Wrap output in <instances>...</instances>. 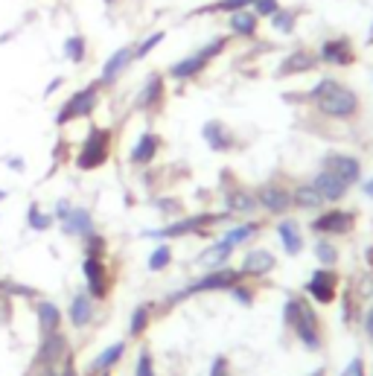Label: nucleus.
<instances>
[{"label": "nucleus", "mask_w": 373, "mask_h": 376, "mask_svg": "<svg viewBox=\"0 0 373 376\" xmlns=\"http://www.w3.org/2000/svg\"><path fill=\"white\" fill-rule=\"evenodd\" d=\"M362 193H365V196H367V199H373V175H370V178H365V181H362Z\"/></svg>", "instance_id": "nucleus-54"}, {"label": "nucleus", "mask_w": 373, "mask_h": 376, "mask_svg": "<svg viewBox=\"0 0 373 376\" xmlns=\"http://www.w3.org/2000/svg\"><path fill=\"white\" fill-rule=\"evenodd\" d=\"M367 260H370V269H373V245L367 248Z\"/></svg>", "instance_id": "nucleus-57"}, {"label": "nucleus", "mask_w": 373, "mask_h": 376, "mask_svg": "<svg viewBox=\"0 0 373 376\" xmlns=\"http://www.w3.org/2000/svg\"><path fill=\"white\" fill-rule=\"evenodd\" d=\"M67 318H70V324L76 327V330H85L88 324H93V318H96L93 298L88 292H76L73 300H70V307H67Z\"/></svg>", "instance_id": "nucleus-24"}, {"label": "nucleus", "mask_w": 373, "mask_h": 376, "mask_svg": "<svg viewBox=\"0 0 373 376\" xmlns=\"http://www.w3.org/2000/svg\"><path fill=\"white\" fill-rule=\"evenodd\" d=\"M27 225H30L33 230L44 233V230H50V228L56 225V219L50 216V213H44V210H41V207L33 201V204H30V210H27Z\"/></svg>", "instance_id": "nucleus-39"}, {"label": "nucleus", "mask_w": 373, "mask_h": 376, "mask_svg": "<svg viewBox=\"0 0 373 376\" xmlns=\"http://www.w3.org/2000/svg\"><path fill=\"white\" fill-rule=\"evenodd\" d=\"M82 248H85V257H99V260H105V254H108V240L103 237V233L91 230L88 237H82Z\"/></svg>", "instance_id": "nucleus-37"}, {"label": "nucleus", "mask_w": 373, "mask_h": 376, "mask_svg": "<svg viewBox=\"0 0 373 376\" xmlns=\"http://www.w3.org/2000/svg\"><path fill=\"white\" fill-rule=\"evenodd\" d=\"M254 0H213L207 6H198L190 15H234L239 9H251Z\"/></svg>", "instance_id": "nucleus-32"}, {"label": "nucleus", "mask_w": 373, "mask_h": 376, "mask_svg": "<svg viewBox=\"0 0 373 376\" xmlns=\"http://www.w3.org/2000/svg\"><path fill=\"white\" fill-rule=\"evenodd\" d=\"M318 61L321 64H330V67H350L356 64V47L347 35H333V38H324L318 44L315 50Z\"/></svg>", "instance_id": "nucleus-9"}, {"label": "nucleus", "mask_w": 373, "mask_h": 376, "mask_svg": "<svg viewBox=\"0 0 373 376\" xmlns=\"http://www.w3.org/2000/svg\"><path fill=\"white\" fill-rule=\"evenodd\" d=\"M103 376H111V370H108V373H103Z\"/></svg>", "instance_id": "nucleus-59"}, {"label": "nucleus", "mask_w": 373, "mask_h": 376, "mask_svg": "<svg viewBox=\"0 0 373 376\" xmlns=\"http://www.w3.org/2000/svg\"><path fill=\"white\" fill-rule=\"evenodd\" d=\"M231 213H195V216H181V219H172L163 228H152V230H143V237L149 240H176V237H202L207 233L213 225L228 222Z\"/></svg>", "instance_id": "nucleus-5"}, {"label": "nucleus", "mask_w": 373, "mask_h": 376, "mask_svg": "<svg viewBox=\"0 0 373 376\" xmlns=\"http://www.w3.org/2000/svg\"><path fill=\"white\" fill-rule=\"evenodd\" d=\"M161 143H163V140H161L158 131H143L134 140V146L129 149V163H132V167H149V163L158 158Z\"/></svg>", "instance_id": "nucleus-19"}, {"label": "nucleus", "mask_w": 373, "mask_h": 376, "mask_svg": "<svg viewBox=\"0 0 373 376\" xmlns=\"http://www.w3.org/2000/svg\"><path fill=\"white\" fill-rule=\"evenodd\" d=\"M62 85H64V79H62V76H56L53 82H50V85H47V90H44V97H53V93H56V90H59Z\"/></svg>", "instance_id": "nucleus-53"}, {"label": "nucleus", "mask_w": 373, "mask_h": 376, "mask_svg": "<svg viewBox=\"0 0 373 376\" xmlns=\"http://www.w3.org/2000/svg\"><path fill=\"white\" fill-rule=\"evenodd\" d=\"M172 263V248L169 245H155V251L149 254V271H163Z\"/></svg>", "instance_id": "nucleus-40"}, {"label": "nucleus", "mask_w": 373, "mask_h": 376, "mask_svg": "<svg viewBox=\"0 0 373 376\" xmlns=\"http://www.w3.org/2000/svg\"><path fill=\"white\" fill-rule=\"evenodd\" d=\"M59 225H62L64 237H79L82 240L93 230V216H91V210H85V207H73L67 213V219H62Z\"/></svg>", "instance_id": "nucleus-27"}, {"label": "nucleus", "mask_w": 373, "mask_h": 376, "mask_svg": "<svg viewBox=\"0 0 373 376\" xmlns=\"http://www.w3.org/2000/svg\"><path fill=\"white\" fill-rule=\"evenodd\" d=\"M82 274H85V292L93 300H105L111 292V280H108V266L99 257H85L82 260Z\"/></svg>", "instance_id": "nucleus-15"}, {"label": "nucleus", "mask_w": 373, "mask_h": 376, "mask_svg": "<svg viewBox=\"0 0 373 376\" xmlns=\"http://www.w3.org/2000/svg\"><path fill=\"white\" fill-rule=\"evenodd\" d=\"M166 100V79L163 74H149L134 97V111L140 114H158Z\"/></svg>", "instance_id": "nucleus-11"}, {"label": "nucleus", "mask_w": 373, "mask_h": 376, "mask_svg": "<svg viewBox=\"0 0 373 376\" xmlns=\"http://www.w3.org/2000/svg\"><path fill=\"white\" fill-rule=\"evenodd\" d=\"M152 207L161 210L163 216H178V213H181V201H178V199H158V196H155V199H152Z\"/></svg>", "instance_id": "nucleus-46"}, {"label": "nucleus", "mask_w": 373, "mask_h": 376, "mask_svg": "<svg viewBox=\"0 0 373 376\" xmlns=\"http://www.w3.org/2000/svg\"><path fill=\"white\" fill-rule=\"evenodd\" d=\"M292 207H297V210H321L324 207V199L318 196V190L312 184H297L294 190H292Z\"/></svg>", "instance_id": "nucleus-30"}, {"label": "nucleus", "mask_w": 373, "mask_h": 376, "mask_svg": "<svg viewBox=\"0 0 373 376\" xmlns=\"http://www.w3.org/2000/svg\"><path fill=\"white\" fill-rule=\"evenodd\" d=\"M35 324H38V333L41 336H50L62 330V310L56 307L53 300H35Z\"/></svg>", "instance_id": "nucleus-26"}, {"label": "nucleus", "mask_w": 373, "mask_h": 376, "mask_svg": "<svg viewBox=\"0 0 373 376\" xmlns=\"http://www.w3.org/2000/svg\"><path fill=\"white\" fill-rule=\"evenodd\" d=\"M152 315H155V303H140V307L132 310V318H129V339H140L149 324H152Z\"/></svg>", "instance_id": "nucleus-31"}, {"label": "nucleus", "mask_w": 373, "mask_h": 376, "mask_svg": "<svg viewBox=\"0 0 373 376\" xmlns=\"http://www.w3.org/2000/svg\"><path fill=\"white\" fill-rule=\"evenodd\" d=\"M321 61L312 50H292L289 56H283L280 67H277V76L286 79V76H297V74H309V70H315Z\"/></svg>", "instance_id": "nucleus-22"}, {"label": "nucleus", "mask_w": 373, "mask_h": 376, "mask_svg": "<svg viewBox=\"0 0 373 376\" xmlns=\"http://www.w3.org/2000/svg\"><path fill=\"white\" fill-rule=\"evenodd\" d=\"M228 295H231V298L239 303V307H254V289H251V286H245L242 280H239V283H236V286H234Z\"/></svg>", "instance_id": "nucleus-45"}, {"label": "nucleus", "mask_w": 373, "mask_h": 376, "mask_svg": "<svg viewBox=\"0 0 373 376\" xmlns=\"http://www.w3.org/2000/svg\"><path fill=\"white\" fill-rule=\"evenodd\" d=\"M6 167L15 170V172H27V160H23L21 155H9L6 158Z\"/></svg>", "instance_id": "nucleus-52"}, {"label": "nucleus", "mask_w": 373, "mask_h": 376, "mask_svg": "<svg viewBox=\"0 0 373 376\" xmlns=\"http://www.w3.org/2000/svg\"><path fill=\"white\" fill-rule=\"evenodd\" d=\"M359 318H362V330H365V336L373 341V307H370V310H362Z\"/></svg>", "instance_id": "nucleus-49"}, {"label": "nucleus", "mask_w": 373, "mask_h": 376, "mask_svg": "<svg viewBox=\"0 0 373 376\" xmlns=\"http://www.w3.org/2000/svg\"><path fill=\"white\" fill-rule=\"evenodd\" d=\"M239 280H245L242 274H239V269H231V266H225V269H213V271H205L198 280H193V283H187L184 289H178V292H169L166 295V307H176V303H181V300H187V298H195V295H210V292H231Z\"/></svg>", "instance_id": "nucleus-4"}, {"label": "nucleus", "mask_w": 373, "mask_h": 376, "mask_svg": "<svg viewBox=\"0 0 373 376\" xmlns=\"http://www.w3.org/2000/svg\"><path fill=\"white\" fill-rule=\"evenodd\" d=\"M297 100H309L324 117H330V120H341V123L356 120L359 111H362L359 93L350 85H344L333 76H321L304 97H297Z\"/></svg>", "instance_id": "nucleus-1"}, {"label": "nucleus", "mask_w": 373, "mask_h": 376, "mask_svg": "<svg viewBox=\"0 0 373 376\" xmlns=\"http://www.w3.org/2000/svg\"><path fill=\"white\" fill-rule=\"evenodd\" d=\"M202 137L213 152H234V146H236V134L231 131L228 123H222V120H207L202 126Z\"/></svg>", "instance_id": "nucleus-20"}, {"label": "nucleus", "mask_w": 373, "mask_h": 376, "mask_svg": "<svg viewBox=\"0 0 373 376\" xmlns=\"http://www.w3.org/2000/svg\"><path fill=\"white\" fill-rule=\"evenodd\" d=\"M99 97H103V88H99V82H88L85 88L73 90L70 97L62 102V108L56 111V126H70V123L88 120V117L99 108Z\"/></svg>", "instance_id": "nucleus-7"}, {"label": "nucleus", "mask_w": 373, "mask_h": 376, "mask_svg": "<svg viewBox=\"0 0 373 376\" xmlns=\"http://www.w3.org/2000/svg\"><path fill=\"white\" fill-rule=\"evenodd\" d=\"M312 187L318 190V196L324 201H341L347 193H350V184H344L335 172L330 170H321L315 178H312Z\"/></svg>", "instance_id": "nucleus-23"}, {"label": "nucleus", "mask_w": 373, "mask_h": 376, "mask_svg": "<svg viewBox=\"0 0 373 376\" xmlns=\"http://www.w3.org/2000/svg\"><path fill=\"white\" fill-rule=\"evenodd\" d=\"M73 210V204L67 201V199H62V201H56V213H53V219L56 222H62V219H67V213Z\"/></svg>", "instance_id": "nucleus-51"}, {"label": "nucleus", "mask_w": 373, "mask_h": 376, "mask_svg": "<svg viewBox=\"0 0 373 376\" xmlns=\"http://www.w3.org/2000/svg\"><path fill=\"white\" fill-rule=\"evenodd\" d=\"M254 196H257V204L265 210V213H271V216H286L289 210H292V190H289V187H283L280 181L263 184Z\"/></svg>", "instance_id": "nucleus-14"}, {"label": "nucleus", "mask_w": 373, "mask_h": 376, "mask_svg": "<svg viewBox=\"0 0 373 376\" xmlns=\"http://www.w3.org/2000/svg\"><path fill=\"white\" fill-rule=\"evenodd\" d=\"M163 38H166V33L163 30H155V33H149V35H143L137 44H134V59L140 61V59H146L152 50H158V47L163 44Z\"/></svg>", "instance_id": "nucleus-38"}, {"label": "nucleus", "mask_w": 373, "mask_h": 376, "mask_svg": "<svg viewBox=\"0 0 373 376\" xmlns=\"http://www.w3.org/2000/svg\"><path fill=\"white\" fill-rule=\"evenodd\" d=\"M268 23H271V30H275L277 35H294V30H297V12L280 6L275 15L268 18Z\"/></svg>", "instance_id": "nucleus-35"}, {"label": "nucleus", "mask_w": 373, "mask_h": 376, "mask_svg": "<svg viewBox=\"0 0 373 376\" xmlns=\"http://www.w3.org/2000/svg\"><path fill=\"white\" fill-rule=\"evenodd\" d=\"M341 376H367V370H365V359H350L347 362V368L341 370Z\"/></svg>", "instance_id": "nucleus-48"}, {"label": "nucleus", "mask_w": 373, "mask_h": 376, "mask_svg": "<svg viewBox=\"0 0 373 376\" xmlns=\"http://www.w3.org/2000/svg\"><path fill=\"white\" fill-rule=\"evenodd\" d=\"M137 59H134V44H126V47H117V50L105 59V64H103V70H99V88H111V85H117L120 79H122V74L134 64Z\"/></svg>", "instance_id": "nucleus-13"}, {"label": "nucleus", "mask_w": 373, "mask_h": 376, "mask_svg": "<svg viewBox=\"0 0 373 376\" xmlns=\"http://www.w3.org/2000/svg\"><path fill=\"white\" fill-rule=\"evenodd\" d=\"M321 170L335 172L344 184H350V187L362 181V160L353 158V155H347V152H330V155H324V160H321Z\"/></svg>", "instance_id": "nucleus-17"}, {"label": "nucleus", "mask_w": 373, "mask_h": 376, "mask_svg": "<svg viewBox=\"0 0 373 376\" xmlns=\"http://www.w3.org/2000/svg\"><path fill=\"white\" fill-rule=\"evenodd\" d=\"M228 33L234 38H257V33H260V18L251 9H239V12L228 15Z\"/></svg>", "instance_id": "nucleus-28"}, {"label": "nucleus", "mask_w": 373, "mask_h": 376, "mask_svg": "<svg viewBox=\"0 0 373 376\" xmlns=\"http://www.w3.org/2000/svg\"><path fill=\"white\" fill-rule=\"evenodd\" d=\"M283 324L294 333V339L301 341V347L309 350V353H318V350L324 347V327H321V318L306 298H301V295L286 298Z\"/></svg>", "instance_id": "nucleus-2"}, {"label": "nucleus", "mask_w": 373, "mask_h": 376, "mask_svg": "<svg viewBox=\"0 0 373 376\" xmlns=\"http://www.w3.org/2000/svg\"><path fill=\"white\" fill-rule=\"evenodd\" d=\"M70 353V344H67V336L62 330L50 333V336H41L38 341V350H35V359H33V370H47V368H59L62 359Z\"/></svg>", "instance_id": "nucleus-10"}, {"label": "nucleus", "mask_w": 373, "mask_h": 376, "mask_svg": "<svg viewBox=\"0 0 373 376\" xmlns=\"http://www.w3.org/2000/svg\"><path fill=\"white\" fill-rule=\"evenodd\" d=\"M234 251H236V245H231L228 240H216V242H210L207 248H202V251H198L195 263L202 266L205 271H213V269H225V266H228V260L234 257Z\"/></svg>", "instance_id": "nucleus-21"}, {"label": "nucleus", "mask_w": 373, "mask_h": 376, "mask_svg": "<svg viewBox=\"0 0 373 376\" xmlns=\"http://www.w3.org/2000/svg\"><path fill=\"white\" fill-rule=\"evenodd\" d=\"M62 53H64V59L70 64H85V59H88V38L82 33L67 35L64 44H62Z\"/></svg>", "instance_id": "nucleus-33"}, {"label": "nucleus", "mask_w": 373, "mask_h": 376, "mask_svg": "<svg viewBox=\"0 0 373 376\" xmlns=\"http://www.w3.org/2000/svg\"><path fill=\"white\" fill-rule=\"evenodd\" d=\"M277 237H280L283 251H286L289 257H297V254L304 251V237H301V228H297L294 219H283V222L277 225Z\"/></svg>", "instance_id": "nucleus-29"}, {"label": "nucleus", "mask_w": 373, "mask_h": 376, "mask_svg": "<svg viewBox=\"0 0 373 376\" xmlns=\"http://www.w3.org/2000/svg\"><path fill=\"white\" fill-rule=\"evenodd\" d=\"M103 4H105L108 9H114V6H120V4H122V0H103Z\"/></svg>", "instance_id": "nucleus-55"}, {"label": "nucleus", "mask_w": 373, "mask_h": 376, "mask_svg": "<svg viewBox=\"0 0 373 376\" xmlns=\"http://www.w3.org/2000/svg\"><path fill=\"white\" fill-rule=\"evenodd\" d=\"M277 269V257L271 254L268 248H251L245 257H242V266H239V274L245 280H254V277H265Z\"/></svg>", "instance_id": "nucleus-18"}, {"label": "nucleus", "mask_w": 373, "mask_h": 376, "mask_svg": "<svg viewBox=\"0 0 373 376\" xmlns=\"http://www.w3.org/2000/svg\"><path fill=\"white\" fill-rule=\"evenodd\" d=\"M134 376H155V359H152V350H149L146 344L140 347V353H137Z\"/></svg>", "instance_id": "nucleus-41"}, {"label": "nucleus", "mask_w": 373, "mask_h": 376, "mask_svg": "<svg viewBox=\"0 0 373 376\" xmlns=\"http://www.w3.org/2000/svg\"><path fill=\"white\" fill-rule=\"evenodd\" d=\"M338 248H335V242H330L327 237H321L318 242H315V260H318V266H324V269H335L338 266Z\"/></svg>", "instance_id": "nucleus-36"}, {"label": "nucleus", "mask_w": 373, "mask_h": 376, "mask_svg": "<svg viewBox=\"0 0 373 376\" xmlns=\"http://www.w3.org/2000/svg\"><path fill=\"white\" fill-rule=\"evenodd\" d=\"M228 44H231V35H216V38H210L205 47H198L195 53H190V56H184L178 61H172L169 70H166V76L176 79V82H193V79H198L222 53L228 50Z\"/></svg>", "instance_id": "nucleus-3"}, {"label": "nucleus", "mask_w": 373, "mask_h": 376, "mask_svg": "<svg viewBox=\"0 0 373 376\" xmlns=\"http://www.w3.org/2000/svg\"><path fill=\"white\" fill-rule=\"evenodd\" d=\"M306 289V298H312L318 307H330V303L335 300L338 295V274L335 269H315L312 277H309V283L304 286Z\"/></svg>", "instance_id": "nucleus-12"}, {"label": "nucleus", "mask_w": 373, "mask_h": 376, "mask_svg": "<svg viewBox=\"0 0 373 376\" xmlns=\"http://www.w3.org/2000/svg\"><path fill=\"white\" fill-rule=\"evenodd\" d=\"M309 376H327V370H324V368H318V370H312Z\"/></svg>", "instance_id": "nucleus-56"}, {"label": "nucleus", "mask_w": 373, "mask_h": 376, "mask_svg": "<svg viewBox=\"0 0 373 376\" xmlns=\"http://www.w3.org/2000/svg\"><path fill=\"white\" fill-rule=\"evenodd\" d=\"M59 376H79V373H76V362H73L70 353H67V356L62 359V365H59Z\"/></svg>", "instance_id": "nucleus-50"}, {"label": "nucleus", "mask_w": 373, "mask_h": 376, "mask_svg": "<svg viewBox=\"0 0 373 376\" xmlns=\"http://www.w3.org/2000/svg\"><path fill=\"white\" fill-rule=\"evenodd\" d=\"M6 196H9L6 190H0V204H4V201H6Z\"/></svg>", "instance_id": "nucleus-58"}, {"label": "nucleus", "mask_w": 373, "mask_h": 376, "mask_svg": "<svg viewBox=\"0 0 373 376\" xmlns=\"http://www.w3.org/2000/svg\"><path fill=\"white\" fill-rule=\"evenodd\" d=\"M356 315H362V310H359V303H356L353 292H344V295H341V321H344V324H353Z\"/></svg>", "instance_id": "nucleus-42"}, {"label": "nucleus", "mask_w": 373, "mask_h": 376, "mask_svg": "<svg viewBox=\"0 0 373 376\" xmlns=\"http://www.w3.org/2000/svg\"><path fill=\"white\" fill-rule=\"evenodd\" d=\"M210 376H234V373H231V359L219 353V356L213 359V365H210Z\"/></svg>", "instance_id": "nucleus-47"}, {"label": "nucleus", "mask_w": 373, "mask_h": 376, "mask_svg": "<svg viewBox=\"0 0 373 376\" xmlns=\"http://www.w3.org/2000/svg\"><path fill=\"white\" fill-rule=\"evenodd\" d=\"M126 356V341H114L105 350H99V356L91 362V368L85 370V376H103L108 370H114L120 365V359Z\"/></svg>", "instance_id": "nucleus-25"}, {"label": "nucleus", "mask_w": 373, "mask_h": 376, "mask_svg": "<svg viewBox=\"0 0 373 376\" xmlns=\"http://www.w3.org/2000/svg\"><path fill=\"white\" fill-rule=\"evenodd\" d=\"M309 228H312V233H318V237H347V233L356 230V213L353 210L333 207V210L318 213L309 222Z\"/></svg>", "instance_id": "nucleus-8"}, {"label": "nucleus", "mask_w": 373, "mask_h": 376, "mask_svg": "<svg viewBox=\"0 0 373 376\" xmlns=\"http://www.w3.org/2000/svg\"><path fill=\"white\" fill-rule=\"evenodd\" d=\"M260 230H263V225H260V222L248 219V222H242V225H236V228L225 230V237H222V240H228L231 245H242V242H251Z\"/></svg>", "instance_id": "nucleus-34"}, {"label": "nucleus", "mask_w": 373, "mask_h": 376, "mask_svg": "<svg viewBox=\"0 0 373 376\" xmlns=\"http://www.w3.org/2000/svg\"><path fill=\"white\" fill-rule=\"evenodd\" d=\"M0 292H4L6 298H12V295H18V298H27V300H35V298H38V292H35L33 286L12 283V280H6V283H0Z\"/></svg>", "instance_id": "nucleus-43"}, {"label": "nucleus", "mask_w": 373, "mask_h": 376, "mask_svg": "<svg viewBox=\"0 0 373 376\" xmlns=\"http://www.w3.org/2000/svg\"><path fill=\"white\" fill-rule=\"evenodd\" d=\"M277 9H280V0H254V4H251V12H254L260 20H268Z\"/></svg>", "instance_id": "nucleus-44"}, {"label": "nucleus", "mask_w": 373, "mask_h": 376, "mask_svg": "<svg viewBox=\"0 0 373 376\" xmlns=\"http://www.w3.org/2000/svg\"><path fill=\"white\" fill-rule=\"evenodd\" d=\"M222 204H225V213H231V216H251L254 210L260 207L257 196L248 190V187L236 184V181H231L225 187V193H222Z\"/></svg>", "instance_id": "nucleus-16"}, {"label": "nucleus", "mask_w": 373, "mask_h": 376, "mask_svg": "<svg viewBox=\"0 0 373 376\" xmlns=\"http://www.w3.org/2000/svg\"><path fill=\"white\" fill-rule=\"evenodd\" d=\"M111 143H114V134L105 126H88V134L82 140V146L76 152V170L79 172H93V170H103L108 158H111Z\"/></svg>", "instance_id": "nucleus-6"}]
</instances>
